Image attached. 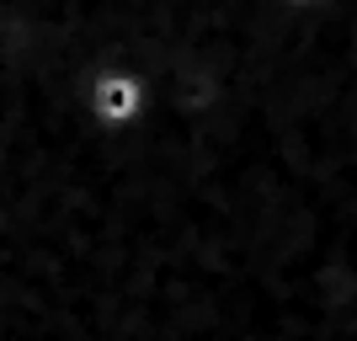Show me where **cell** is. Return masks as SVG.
I'll return each instance as SVG.
<instances>
[{"mask_svg":"<svg viewBox=\"0 0 357 341\" xmlns=\"http://www.w3.org/2000/svg\"><path fill=\"white\" fill-rule=\"evenodd\" d=\"M139 107H144V80L128 70H102L96 80H91V112L102 123H112V128H123V123L139 118Z\"/></svg>","mask_w":357,"mask_h":341,"instance_id":"obj_1","label":"cell"},{"mask_svg":"<svg viewBox=\"0 0 357 341\" xmlns=\"http://www.w3.org/2000/svg\"><path fill=\"white\" fill-rule=\"evenodd\" d=\"M294 6H304V0H294Z\"/></svg>","mask_w":357,"mask_h":341,"instance_id":"obj_2","label":"cell"}]
</instances>
